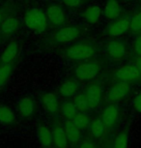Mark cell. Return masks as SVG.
I'll use <instances>...</instances> for the list:
<instances>
[{
    "label": "cell",
    "instance_id": "obj_14",
    "mask_svg": "<svg viewBox=\"0 0 141 148\" xmlns=\"http://www.w3.org/2000/svg\"><path fill=\"white\" fill-rule=\"evenodd\" d=\"M35 110L36 104L32 97H23L18 103V112L22 118H29L33 116Z\"/></svg>",
    "mask_w": 141,
    "mask_h": 148
},
{
    "label": "cell",
    "instance_id": "obj_31",
    "mask_svg": "<svg viewBox=\"0 0 141 148\" xmlns=\"http://www.w3.org/2000/svg\"><path fill=\"white\" fill-rule=\"evenodd\" d=\"M132 106H134V110L139 114H141V91L138 92L134 96V101H132Z\"/></svg>",
    "mask_w": 141,
    "mask_h": 148
},
{
    "label": "cell",
    "instance_id": "obj_2",
    "mask_svg": "<svg viewBox=\"0 0 141 148\" xmlns=\"http://www.w3.org/2000/svg\"><path fill=\"white\" fill-rule=\"evenodd\" d=\"M96 54V47L87 42H78L72 45L66 51V56L72 61H83L92 58Z\"/></svg>",
    "mask_w": 141,
    "mask_h": 148
},
{
    "label": "cell",
    "instance_id": "obj_9",
    "mask_svg": "<svg viewBox=\"0 0 141 148\" xmlns=\"http://www.w3.org/2000/svg\"><path fill=\"white\" fill-rule=\"evenodd\" d=\"M48 21L53 26H61L66 21V12L59 5H50L46 11Z\"/></svg>",
    "mask_w": 141,
    "mask_h": 148
},
{
    "label": "cell",
    "instance_id": "obj_19",
    "mask_svg": "<svg viewBox=\"0 0 141 148\" xmlns=\"http://www.w3.org/2000/svg\"><path fill=\"white\" fill-rule=\"evenodd\" d=\"M36 136L39 143L43 147H49L53 144V138H52V130H50L46 125H39L36 129Z\"/></svg>",
    "mask_w": 141,
    "mask_h": 148
},
{
    "label": "cell",
    "instance_id": "obj_4",
    "mask_svg": "<svg viewBox=\"0 0 141 148\" xmlns=\"http://www.w3.org/2000/svg\"><path fill=\"white\" fill-rule=\"evenodd\" d=\"M114 77L118 82L129 83V84L141 79L136 66L134 64H127V65L121 66L114 73Z\"/></svg>",
    "mask_w": 141,
    "mask_h": 148
},
{
    "label": "cell",
    "instance_id": "obj_18",
    "mask_svg": "<svg viewBox=\"0 0 141 148\" xmlns=\"http://www.w3.org/2000/svg\"><path fill=\"white\" fill-rule=\"evenodd\" d=\"M81 16L87 23L96 24L99 21L103 16V10L99 5H90L83 10Z\"/></svg>",
    "mask_w": 141,
    "mask_h": 148
},
{
    "label": "cell",
    "instance_id": "obj_17",
    "mask_svg": "<svg viewBox=\"0 0 141 148\" xmlns=\"http://www.w3.org/2000/svg\"><path fill=\"white\" fill-rule=\"evenodd\" d=\"M58 90L60 95L64 98L74 97L79 91V83L74 79H68L60 84Z\"/></svg>",
    "mask_w": 141,
    "mask_h": 148
},
{
    "label": "cell",
    "instance_id": "obj_33",
    "mask_svg": "<svg viewBox=\"0 0 141 148\" xmlns=\"http://www.w3.org/2000/svg\"><path fill=\"white\" fill-rule=\"evenodd\" d=\"M78 148H97V147H96V145L93 141L88 140L87 139V140L82 141Z\"/></svg>",
    "mask_w": 141,
    "mask_h": 148
},
{
    "label": "cell",
    "instance_id": "obj_3",
    "mask_svg": "<svg viewBox=\"0 0 141 148\" xmlns=\"http://www.w3.org/2000/svg\"><path fill=\"white\" fill-rule=\"evenodd\" d=\"M101 71V66L97 62H83L76 66L74 76L79 82H90L95 79Z\"/></svg>",
    "mask_w": 141,
    "mask_h": 148
},
{
    "label": "cell",
    "instance_id": "obj_28",
    "mask_svg": "<svg viewBox=\"0 0 141 148\" xmlns=\"http://www.w3.org/2000/svg\"><path fill=\"white\" fill-rule=\"evenodd\" d=\"M113 148H128L129 147V135L127 132H121L115 136L112 144Z\"/></svg>",
    "mask_w": 141,
    "mask_h": 148
},
{
    "label": "cell",
    "instance_id": "obj_27",
    "mask_svg": "<svg viewBox=\"0 0 141 148\" xmlns=\"http://www.w3.org/2000/svg\"><path fill=\"white\" fill-rule=\"evenodd\" d=\"M80 130H85L87 128H89L91 120L89 118V116L87 114H85L84 112H77L76 115L74 117V119L72 120Z\"/></svg>",
    "mask_w": 141,
    "mask_h": 148
},
{
    "label": "cell",
    "instance_id": "obj_25",
    "mask_svg": "<svg viewBox=\"0 0 141 148\" xmlns=\"http://www.w3.org/2000/svg\"><path fill=\"white\" fill-rule=\"evenodd\" d=\"M74 104L76 105V110L78 112L85 113V112H87V111H89L90 110H92L86 96H85L84 92L83 93H77L76 96H74Z\"/></svg>",
    "mask_w": 141,
    "mask_h": 148
},
{
    "label": "cell",
    "instance_id": "obj_32",
    "mask_svg": "<svg viewBox=\"0 0 141 148\" xmlns=\"http://www.w3.org/2000/svg\"><path fill=\"white\" fill-rule=\"evenodd\" d=\"M62 2L66 7L71 8V9L77 8L81 6L82 4V0H62Z\"/></svg>",
    "mask_w": 141,
    "mask_h": 148
},
{
    "label": "cell",
    "instance_id": "obj_11",
    "mask_svg": "<svg viewBox=\"0 0 141 148\" xmlns=\"http://www.w3.org/2000/svg\"><path fill=\"white\" fill-rule=\"evenodd\" d=\"M19 52V44L16 41H12L4 47L0 55V63L12 65Z\"/></svg>",
    "mask_w": 141,
    "mask_h": 148
},
{
    "label": "cell",
    "instance_id": "obj_30",
    "mask_svg": "<svg viewBox=\"0 0 141 148\" xmlns=\"http://www.w3.org/2000/svg\"><path fill=\"white\" fill-rule=\"evenodd\" d=\"M132 47H134V52L135 55L137 57H141V34H139L134 39Z\"/></svg>",
    "mask_w": 141,
    "mask_h": 148
},
{
    "label": "cell",
    "instance_id": "obj_34",
    "mask_svg": "<svg viewBox=\"0 0 141 148\" xmlns=\"http://www.w3.org/2000/svg\"><path fill=\"white\" fill-rule=\"evenodd\" d=\"M134 65L136 66L138 72H139V74H140V77H141V57H137L136 58V61H135Z\"/></svg>",
    "mask_w": 141,
    "mask_h": 148
},
{
    "label": "cell",
    "instance_id": "obj_6",
    "mask_svg": "<svg viewBox=\"0 0 141 148\" xmlns=\"http://www.w3.org/2000/svg\"><path fill=\"white\" fill-rule=\"evenodd\" d=\"M129 30V18L128 16H120L107 24L106 31V34L112 38H118L125 35Z\"/></svg>",
    "mask_w": 141,
    "mask_h": 148
},
{
    "label": "cell",
    "instance_id": "obj_26",
    "mask_svg": "<svg viewBox=\"0 0 141 148\" xmlns=\"http://www.w3.org/2000/svg\"><path fill=\"white\" fill-rule=\"evenodd\" d=\"M13 74V66L0 63V89L3 88Z\"/></svg>",
    "mask_w": 141,
    "mask_h": 148
},
{
    "label": "cell",
    "instance_id": "obj_16",
    "mask_svg": "<svg viewBox=\"0 0 141 148\" xmlns=\"http://www.w3.org/2000/svg\"><path fill=\"white\" fill-rule=\"evenodd\" d=\"M42 105L44 108L49 113L56 114L60 111V103L57 95L48 92L42 96Z\"/></svg>",
    "mask_w": 141,
    "mask_h": 148
},
{
    "label": "cell",
    "instance_id": "obj_21",
    "mask_svg": "<svg viewBox=\"0 0 141 148\" xmlns=\"http://www.w3.org/2000/svg\"><path fill=\"white\" fill-rule=\"evenodd\" d=\"M52 138H53V144L56 148H68L69 140L63 126L56 125L52 129Z\"/></svg>",
    "mask_w": 141,
    "mask_h": 148
},
{
    "label": "cell",
    "instance_id": "obj_20",
    "mask_svg": "<svg viewBox=\"0 0 141 148\" xmlns=\"http://www.w3.org/2000/svg\"><path fill=\"white\" fill-rule=\"evenodd\" d=\"M63 127H64L66 136L68 138L69 143L72 144L78 143V141L81 138V130L72 120H66Z\"/></svg>",
    "mask_w": 141,
    "mask_h": 148
},
{
    "label": "cell",
    "instance_id": "obj_24",
    "mask_svg": "<svg viewBox=\"0 0 141 148\" xmlns=\"http://www.w3.org/2000/svg\"><path fill=\"white\" fill-rule=\"evenodd\" d=\"M60 112L66 120H73L78 111H77L74 102L65 101L60 105Z\"/></svg>",
    "mask_w": 141,
    "mask_h": 148
},
{
    "label": "cell",
    "instance_id": "obj_23",
    "mask_svg": "<svg viewBox=\"0 0 141 148\" xmlns=\"http://www.w3.org/2000/svg\"><path fill=\"white\" fill-rule=\"evenodd\" d=\"M16 121V114L8 106L0 105V124L12 125Z\"/></svg>",
    "mask_w": 141,
    "mask_h": 148
},
{
    "label": "cell",
    "instance_id": "obj_35",
    "mask_svg": "<svg viewBox=\"0 0 141 148\" xmlns=\"http://www.w3.org/2000/svg\"><path fill=\"white\" fill-rule=\"evenodd\" d=\"M2 21H3V16H2V14H1V12H0V25H1Z\"/></svg>",
    "mask_w": 141,
    "mask_h": 148
},
{
    "label": "cell",
    "instance_id": "obj_5",
    "mask_svg": "<svg viewBox=\"0 0 141 148\" xmlns=\"http://www.w3.org/2000/svg\"><path fill=\"white\" fill-rule=\"evenodd\" d=\"M106 52L112 61L118 62L123 60L126 56V45L118 39H113L106 44Z\"/></svg>",
    "mask_w": 141,
    "mask_h": 148
},
{
    "label": "cell",
    "instance_id": "obj_7",
    "mask_svg": "<svg viewBox=\"0 0 141 148\" xmlns=\"http://www.w3.org/2000/svg\"><path fill=\"white\" fill-rule=\"evenodd\" d=\"M131 92V84L126 82H116L106 93V100L109 103H117L122 101Z\"/></svg>",
    "mask_w": 141,
    "mask_h": 148
},
{
    "label": "cell",
    "instance_id": "obj_12",
    "mask_svg": "<svg viewBox=\"0 0 141 148\" xmlns=\"http://www.w3.org/2000/svg\"><path fill=\"white\" fill-rule=\"evenodd\" d=\"M122 14V6L118 0H106L104 5L103 15L108 21H115Z\"/></svg>",
    "mask_w": 141,
    "mask_h": 148
},
{
    "label": "cell",
    "instance_id": "obj_22",
    "mask_svg": "<svg viewBox=\"0 0 141 148\" xmlns=\"http://www.w3.org/2000/svg\"><path fill=\"white\" fill-rule=\"evenodd\" d=\"M106 125L104 124V122L101 121V118H96L94 120H91L90 126H89V131L90 134L93 138H104V136L106 133Z\"/></svg>",
    "mask_w": 141,
    "mask_h": 148
},
{
    "label": "cell",
    "instance_id": "obj_13",
    "mask_svg": "<svg viewBox=\"0 0 141 148\" xmlns=\"http://www.w3.org/2000/svg\"><path fill=\"white\" fill-rule=\"evenodd\" d=\"M119 114L120 112H119L118 108L114 105H110L104 108L101 119L107 129H110L116 125L119 119Z\"/></svg>",
    "mask_w": 141,
    "mask_h": 148
},
{
    "label": "cell",
    "instance_id": "obj_15",
    "mask_svg": "<svg viewBox=\"0 0 141 148\" xmlns=\"http://www.w3.org/2000/svg\"><path fill=\"white\" fill-rule=\"evenodd\" d=\"M20 26V21L16 16H10L3 19L0 25V33L5 37H10L18 31Z\"/></svg>",
    "mask_w": 141,
    "mask_h": 148
},
{
    "label": "cell",
    "instance_id": "obj_1",
    "mask_svg": "<svg viewBox=\"0 0 141 148\" xmlns=\"http://www.w3.org/2000/svg\"><path fill=\"white\" fill-rule=\"evenodd\" d=\"M23 22L29 30L39 34L45 32L48 25L46 12L38 8H32L26 11L23 16Z\"/></svg>",
    "mask_w": 141,
    "mask_h": 148
},
{
    "label": "cell",
    "instance_id": "obj_29",
    "mask_svg": "<svg viewBox=\"0 0 141 148\" xmlns=\"http://www.w3.org/2000/svg\"><path fill=\"white\" fill-rule=\"evenodd\" d=\"M129 30L134 33L141 34V11L135 12L129 18Z\"/></svg>",
    "mask_w": 141,
    "mask_h": 148
},
{
    "label": "cell",
    "instance_id": "obj_10",
    "mask_svg": "<svg viewBox=\"0 0 141 148\" xmlns=\"http://www.w3.org/2000/svg\"><path fill=\"white\" fill-rule=\"evenodd\" d=\"M103 91L104 88L99 83H91L86 87L84 94L89 102L91 108H96L101 104V98H103Z\"/></svg>",
    "mask_w": 141,
    "mask_h": 148
},
{
    "label": "cell",
    "instance_id": "obj_8",
    "mask_svg": "<svg viewBox=\"0 0 141 148\" xmlns=\"http://www.w3.org/2000/svg\"><path fill=\"white\" fill-rule=\"evenodd\" d=\"M80 36V29L74 25L63 26L54 34V40L59 44H68L76 41Z\"/></svg>",
    "mask_w": 141,
    "mask_h": 148
}]
</instances>
